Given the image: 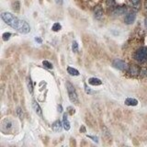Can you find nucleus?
<instances>
[{"mask_svg":"<svg viewBox=\"0 0 147 147\" xmlns=\"http://www.w3.org/2000/svg\"><path fill=\"white\" fill-rule=\"evenodd\" d=\"M1 19L4 20V22L7 24L14 30L19 31L22 34H28L30 31V27L26 22L25 20H22L16 17L13 14L9 12H2L1 13Z\"/></svg>","mask_w":147,"mask_h":147,"instance_id":"obj_1","label":"nucleus"},{"mask_svg":"<svg viewBox=\"0 0 147 147\" xmlns=\"http://www.w3.org/2000/svg\"><path fill=\"white\" fill-rule=\"evenodd\" d=\"M133 59L140 64H144L147 62V47H141L134 52Z\"/></svg>","mask_w":147,"mask_h":147,"instance_id":"obj_2","label":"nucleus"},{"mask_svg":"<svg viewBox=\"0 0 147 147\" xmlns=\"http://www.w3.org/2000/svg\"><path fill=\"white\" fill-rule=\"evenodd\" d=\"M66 88H67V92H68V96H69V99L72 102V103H75L76 105L79 104V99L78 96H77V93L75 91L74 85L70 82H66Z\"/></svg>","mask_w":147,"mask_h":147,"instance_id":"obj_3","label":"nucleus"},{"mask_svg":"<svg viewBox=\"0 0 147 147\" xmlns=\"http://www.w3.org/2000/svg\"><path fill=\"white\" fill-rule=\"evenodd\" d=\"M112 65L115 68L119 69V70H121V71H127L128 68H129V65L128 64L124 62V61H122L121 59H115L112 62Z\"/></svg>","mask_w":147,"mask_h":147,"instance_id":"obj_4","label":"nucleus"},{"mask_svg":"<svg viewBox=\"0 0 147 147\" xmlns=\"http://www.w3.org/2000/svg\"><path fill=\"white\" fill-rule=\"evenodd\" d=\"M127 71H128V73L130 74V75H132V76H137V75H140L141 68L139 67L138 65L132 64V65H130Z\"/></svg>","mask_w":147,"mask_h":147,"instance_id":"obj_5","label":"nucleus"},{"mask_svg":"<svg viewBox=\"0 0 147 147\" xmlns=\"http://www.w3.org/2000/svg\"><path fill=\"white\" fill-rule=\"evenodd\" d=\"M14 127V122L13 121H11L9 119H7L5 121H3L2 122V130H11Z\"/></svg>","mask_w":147,"mask_h":147,"instance_id":"obj_6","label":"nucleus"},{"mask_svg":"<svg viewBox=\"0 0 147 147\" xmlns=\"http://www.w3.org/2000/svg\"><path fill=\"white\" fill-rule=\"evenodd\" d=\"M94 16H95L96 19H97V20H101L102 19H103L104 11L100 6H97L95 9H94Z\"/></svg>","mask_w":147,"mask_h":147,"instance_id":"obj_7","label":"nucleus"},{"mask_svg":"<svg viewBox=\"0 0 147 147\" xmlns=\"http://www.w3.org/2000/svg\"><path fill=\"white\" fill-rule=\"evenodd\" d=\"M135 19H136V14L134 12H130V13H128L126 15V17L124 19V22L130 25V24H132L135 21Z\"/></svg>","mask_w":147,"mask_h":147,"instance_id":"obj_8","label":"nucleus"},{"mask_svg":"<svg viewBox=\"0 0 147 147\" xmlns=\"http://www.w3.org/2000/svg\"><path fill=\"white\" fill-rule=\"evenodd\" d=\"M126 12H127V7H124V6L123 7H118L112 11V15H114V16H121V15H124Z\"/></svg>","mask_w":147,"mask_h":147,"instance_id":"obj_9","label":"nucleus"},{"mask_svg":"<svg viewBox=\"0 0 147 147\" xmlns=\"http://www.w3.org/2000/svg\"><path fill=\"white\" fill-rule=\"evenodd\" d=\"M63 127H64V125L61 123L60 121H54L52 125V130H54V132H60L61 130H62Z\"/></svg>","mask_w":147,"mask_h":147,"instance_id":"obj_10","label":"nucleus"},{"mask_svg":"<svg viewBox=\"0 0 147 147\" xmlns=\"http://www.w3.org/2000/svg\"><path fill=\"white\" fill-rule=\"evenodd\" d=\"M63 125H64V129L65 130H69L71 128L70 126V122H69L68 119H67V114L66 113H64V116H63Z\"/></svg>","mask_w":147,"mask_h":147,"instance_id":"obj_11","label":"nucleus"},{"mask_svg":"<svg viewBox=\"0 0 147 147\" xmlns=\"http://www.w3.org/2000/svg\"><path fill=\"white\" fill-rule=\"evenodd\" d=\"M32 107H33V109L35 110V112L37 113V115L42 116V109H40V105L37 103V101H35V100L32 101Z\"/></svg>","mask_w":147,"mask_h":147,"instance_id":"obj_12","label":"nucleus"},{"mask_svg":"<svg viewBox=\"0 0 147 147\" xmlns=\"http://www.w3.org/2000/svg\"><path fill=\"white\" fill-rule=\"evenodd\" d=\"M124 103L127 106H132V107H134V106L138 105V100L135 99H132V97H128V99H125Z\"/></svg>","mask_w":147,"mask_h":147,"instance_id":"obj_13","label":"nucleus"},{"mask_svg":"<svg viewBox=\"0 0 147 147\" xmlns=\"http://www.w3.org/2000/svg\"><path fill=\"white\" fill-rule=\"evenodd\" d=\"M88 84H90L91 85H102V81L96 77H91L88 79Z\"/></svg>","mask_w":147,"mask_h":147,"instance_id":"obj_14","label":"nucleus"},{"mask_svg":"<svg viewBox=\"0 0 147 147\" xmlns=\"http://www.w3.org/2000/svg\"><path fill=\"white\" fill-rule=\"evenodd\" d=\"M67 73H68L70 75H73V76H77V75H79V71L77 70V69L74 68V67H71V66H68V67H67Z\"/></svg>","mask_w":147,"mask_h":147,"instance_id":"obj_15","label":"nucleus"},{"mask_svg":"<svg viewBox=\"0 0 147 147\" xmlns=\"http://www.w3.org/2000/svg\"><path fill=\"white\" fill-rule=\"evenodd\" d=\"M26 82H27V85H28V91H30V93L32 95V94H33V85H32V81L30 79V77H27Z\"/></svg>","mask_w":147,"mask_h":147,"instance_id":"obj_16","label":"nucleus"},{"mask_svg":"<svg viewBox=\"0 0 147 147\" xmlns=\"http://www.w3.org/2000/svg\"><path fill=\"white\" fill-rule=\"evenodd\" d=\"M130 3L133 7L135 9H139L141 5V0H130Z\"/></svg>","mask_w":147,"mask_h":147,"instance_id":"obj_17","label":"nucleus"},{"mask_svg":"<svg viewBox=\"0 0 147 147\" xmlns=\"http://www.w3.org/2000/svg\"><path fill=\"white\" fill-rule=\"evenodd\" d=\"M12 9H13L15 11L19 12V9H20V3L19 1H15L13 2V4H12Z\"/></svg>","mask_w":147,"mask_h":147,"instance_id":"obj_18","label":"nucleus"},{"mask_svg":"<svg viewBox=\"0 0 147 147\" xmlns=\"http://www.w3.org/2000/svg\"><path fill=\"white\" fill-rule=\"evenodd\" d=\"M61 28H62V26H61V24L58 22H55L52 27V30L54 31H59V30H61Z\"/></svg>","mask_w":147,"mask_h":147,"instance_id":"obj_19","label":"nucleus"},{"mask_svg":"<svg viewBox=\"0 0 147 147\" xmlns=\"http://www.w3.org/2000/svg\"><path fill=\"white\" fill-rule=\"evenodd\" d=\"M2 37H3V40H5V42H7V40H9L10 39L11 33H10V32H5V33H3Z\"/></svg>","mask_w":147,"mask_h":147,"instance_id":"obj_20","label":"nucleus"},{"mask_svg":"<svg viewBox=\"0 0 147 147\" xmlns=\"http://www.w3.org/2000/svg\"><path fill=\"white\" fill-rule=\"evenodd\" d=\"M72 51L74 52H78V43L76 42H74L73 44H72Z\"/></svg>","mask_w":147,"mask_h":147,"instance_id":"obj_21","label":"nucleus"},{"mask_svg":"<svg viewBox=\"0 0 147 147\" xmlns=\"http://www.w3.org/2000/svg\"><path fill=\"white\" fill-rule=\"evenodd\" d=\"M42 64H43L46 68H48V69H52V67H54V66H52V64L50 62H49V61H46V60L43 61V62H42Z\"/></svg>","mask_w":147,"mask_h":147,"instance_id":"obj_22","label":"nucleus"},{"mask_svg":"<svg viewBox=\"0 0 147 147\" xmlns=\"http://www.w3.org/2000/svg\"><path fill=\"white\" fill-rule=\"evenodd\" d=\"M140 75L142 76V77H145V76H147V70L146 69H141V72H140Z\"/></svg>","mask_w":147,"mask_h":147,"instance_id":"obj_23","label":"nucleus"},{"mask_svg":"<svg viewBox=\"0 0 147 147\" xmlns=\"http://www.w3.org/2000/svg\"><path fill=\"white\" fill-rule=\"evenodd\" d=\"M17 114H18V116L20 118V119H22V118H23V112H22V110H21V109H20V108H18Z\"/></svg>","mask_w":147,"mask_h":147,"instance_id":"obj_24","label":"nucleus"},{"mask_svg":"<svg viewBox=\"0 0 147 147\" xmlns=\"http://www.w3.org/2000/svg\"><path fill=\"white\" fill-rule=\"evenodd\" d=\"M106 2H107V5L108 6H113L114 4H115V0H106Z\"/></svg>","mask_w":147,"mask_h":147,"instance_id":"obj_25","label":"nucleus"},{"mask_svg":"<svg viewBox=\"0 0 147 147\" xmlns=\"http://www.w3.org/2000/svg\"><path fill=\"white\" fill-rule=\"evenodd\" d=\"M85 93H87V94H92L93 93L91 89L89 88V87H87V85H85Z\"/></svg>","mask_w":147,"mask_h":147,"instance_id":"obj_26","label":"nucleus"},{"mask_svg":"<svg viewBox=\"0 0 147 147\" xmlns=\"http://www.w3.org/2000/svg\"><path fill=\"white\" fill-rule=\"evenodd\" d=\"M87 137H88V138H90V139H92V140H93L94 142H99V138H97V137H95V136H91V135H87Z\"/></svg>","mask_w":147,"mask_h":147,"instance_id":"obj_27","label":"nucleus"},{"mask_svg":"<svg viewBox=\"0 0 147 147\" xmlns=\"http://www.w3.org/2000/svg\"><path fill=\"white\" fill-rule=\"evenodd\" d=\"M35 40H36V42H38L39 43H42V39H40V38H37V37H36V38H35Z\"/></svg>","mask_w":147,"mask_h":147,"instance_id":"obj_28","label":"nucleus"},{"mask_svg":"<svg viewBox=\"0 0 147 147\" xmlns=\"http://www.w3.org/2000/svg\"><path fill=\"white\" fill-rule=\"evenodd\" d=\"M58 111L59 112H62L63 111V108H62V106H61V105L58 106Z\"/></svg>","mask_w":147,"mask_h":147,"instance_id":"obj_29","label":"nucleus"},{"mask_svg":"<svg viewBox=\"0 0 147 147\" xmlns=\"http://www.w3.org/2000/svg\"><path fill=\"white\" fill-rule=\"evenodd\" d=\"M56 3L59 4V5H62V4H63V0H56Z\"/></svg>","mask_w":147,"mask_h":147,"instance_id":"obj_30","label":"nucleus"},{"mask_svg":"<svg viewBox=\"0 0 147 147\" xmlns=\"http://www.w3.org/2000/svg\"><path fill=\"white\" fill-rule=\"evenodd\" d=\"M81 130H82V132H85V129L84 126H82V127L80 128V132H81Z\"/></svg>","mask_w":147,"mask_h":147,"instance_id":"obj_31","label":"nucleus"},{"mask_svg":"<svg viewBox=\"0 0 147 147\" xmlns=\"http://www.w3.org/2000/svg\"><path fill=\"white\" fill-rule=\"evenodd\" d=\"M144 25H145V27L147 28V18L144 19Z\"/></svg>","mask_w":147,"mask_h":147,"instance_id":"obj_32","label":"nucleus"}]
</instances>
